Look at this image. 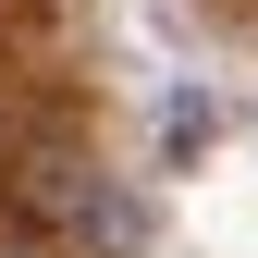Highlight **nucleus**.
<instances>
[{
    "instance_id": "f257e3e1",
    "label": "nucleus",
    "mask_w": 258,
    "mask_h": 258,
    "mask_svg": "<svg viewBox=\"0 0 258 258\" xmlns=\"http://www.w3.org/2000/svg\"><path fill=\"white\" fill-rule=\"evenodd\" d=\"M0 258H37V234H0Z\"/></svg>"
}]
</instances>
